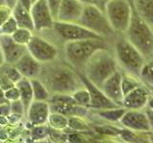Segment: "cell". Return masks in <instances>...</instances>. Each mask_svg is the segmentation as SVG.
Masks as SVG:
<instances>
[{
    "label": "cell",
    "mask_w": 153,
    "mask_h": 143,
    "mask_svg": "<svg viewBox=\"0 0 153 143\" xmlns=\"http://www.w3.org/2000/svg\"><path fill=\"white\" fill-rule=\"evenodd\" d=\"M107 1H108V0H93V2L95 3V5H97V6L99 8L102 9V11H103V9H104V5H105V3H106Z\"/></svg>",
    "instance_id": "obj_42"
},
{
    "label": "cell",
    "mask_w": 153,
    "mask_h": 143,
    "mask_svg": "<svg viewBox=\"0 0 153 143\" xmlns=\"http://www.w3.org/2000/svg\"><path fill=\"white\" fill-rule=\"evenodd\" d=\"M24 7H26L27 9H30L31 8V5H32V0H19Z\"/></svg>",
    "instance_id": "obj_43"
},
{
    "label": "cell",
    "mask_w": 153,
    "mask_h": 143,
    "mask_svg": "<svg viewBox=\"0 0 153 143\" xmlns=\"http://www.w3.org/2000/svg\"><path fill=\"white\" fill-rule=\"evenodd\" d=\"M0 72L3 73L5 75H7L13 83L18 82V81L22 78L21 74L19 73L18 70L16 68V66H14V65L4 63V64H2L1 66H0Z\"/></svg>",
    "instance_id": "obj_31"
},
{
    "label": "cell",
    "mask_w": 153,
    "mask_h": 143,
    "mask_svg": "<svg viewBox=\"0 0 153 143\" xmlns=\"http://www.w3.org/2000/svg\"><path fill=\"white\" fill-rule=\"evenodd\" d=\"M79 76L82 82V85L87 89L90 94V107L89 109L92 110H102V109H108V108H115L119 107V105L114 103L112 100H110L104 93L102 91V89L97 87L92 82L86 78V76L81 73L80 71H78Z\"/></svg>",
    "instance_id": "obj_13"
},
{
    "label": "cell",
    "mask_w": 153,
    "mask_h": 143,
    "mask_svg": "<svg viewBox=\"0 0 153 143\" xmlns=\"http://www.w3.org/2000/svg\"><path fill=\"white\" fill-rule=\"evenodd\" d=\"M72 97H73L75 102L79 105V106L81 107H85V108H88L90 107V94L89 92L87 91L84 86L81 87L78 90H76L74 93H72Z\"/></svg>",
    "instance_id": "obj_28"
},
{
    "label": "cell",
    "mask_w": 153,
    "mask_h": 143,
    "mask_svg": "<svg viewBox=\"0 0 153 143\" xmlns=\"http://www.w3.org/2000/svg\"><path fill=\"white\" fill-rule=\"evenodd\" d=\"M14 85H16V83H13L7 75H5L3 73L0 72V88H1L3 91H6Z\"/></svg>",
    "instance_id": "obj_37"
},
{
    "label": "cell",
    "mask_w": 153,
    "mask_h": 143,
    "mask_svg": "<svg viewBox=\"0 0 153 143\" xmlns=\"http://www.w3.org/2000/svg\"><path fill=\"white\" fill-rule=\"evenodd\" d=\"M17 28H18V25L12 14V15L0 26V35H12L13 33L16 31Z\"/></svg>",
    "instance_id": "obj_33"
},
{
    "label": "cell",
    "mask_w": 153,
    "mask_h": 143,
    "mask_svg": "<svg viewBox=\"0 0 153 143\" xmlns=\"http://www.w3.org/2000/svg\"><path fill=\"white\" fill-rule=\"evenodd\" d=\"M16 68L21 74L22 77H26L29 79L38 77L40 74L42 64L38 62L28 51L24 54L16 64Z\"/></svg>",
    "instance_id": "obj_19"
},
{
    "label": "cell",
    "mask_w": 153,
    "mask_h": 143,
    "mask_svg": "<svg viewBox=\"0 0 153 143\" xmlns=\"http://www.w3.org/2000/svg\"><path fill=\"white\" fill-rule=\"evenodd\" d=\"M26 47L28 52L41 64L54 61L59 56L56 47L38 35H33Z\"/></svg>",
    "instance_id": "obj_10"
},
{
    "label": "cell",
    "mask_w": 153,
    "mask_h": 143,
    "mask_svg": "<svg viewBox=\"0 0 153 143\" xmlns=\"http://www.w3.org/2000/svg\"><path fill=\"white\" fill-rule=\"evenodd\" d=\"M143 84L142 80L136 75L131 74H122V91L123 95L129 93L138 86Z\"/></svg>",
    "instance_id": "obj_26"
},
{
    "label": "cell",
    "mask_w": 153,
    "mask_h": 143,
    "mask_svg": "<svg viewBox=\"0 0 153 143\" xmlns=\"http://www.w3.org/2000/svg\"><path fill=\"white\" fill-rule=\"evenodd\" d=\"M1 4H5L4 3V0H0V5H1Z\"/></svg>",
    "instance_id": "obj_49"
},
{
    "label": "cell",
    "mask_w": 153,
    "mask_h": 143,
    "mask_svg": "<svg viewBox=\"0 0 153 143\" xmlns=\"http://www.w3.org/2000/svg\"><path fill=\"white\" fill-rule=\"evenodd\" d=\"M50 133V127L46 126V124L43 125H36L33 126L31 130V136L33 140H39L44 139L47 136H49Z\"/></svg>",
    "instance_id": "obj_32"
},
{
    "label": "cell",
    "mask_w": 153,
    "mask_h": 143,
    "mask_svg": "<svg viewBox=\"0 0 153 143\" xmlns=\"http://www.w3.org/2000/svg\"><path fill=\"white\" fill-rule=\"evenodd\" d=\"M152 29H153V26H152Z\"/></svg>",
    "instance_id": "obj_50"
},
{
    "label": "cell",
    "mask_w": 153,
    "mask_h": 143,
    "mask_svg": "<svg viewBox=\"0 0 153 143\" xmlns=\"http://www.w3.org/2000/svg\"><path fill=\"white\" fill-rule=\"evenodd\" d=\"M16 87L19 90V94H20V100L22 101L25 111L27 112L28 107L33 100V89L31 80L26 77H22L18 82L16 83Z\"/></svg>",
    "instance_id": "obj_22"
},
{
    "label": "cell",
    "mask_w": 153,
    "mask_h": 143,
    "mask_svg": "<svg viewBox=\"0 0 153 143\" xmlns=\"http://www.w3.org/2000/svg\"><path fill=\"white\" fill-rule=\"evenodd\" d=\"M104 13L114 32H124L129 25L132 5L129 0H108L104 5Z\"/></svg>",
    "instance_id": "obj_7"
},
{
    "label": "cell",
    "mask_w": 153,
    "mask_h": 143,
    "mask_svg": "<svg viewBox=\"0 0 153 143\" xmlns=\"http://www.w3.org/2000/svg\"><path fill=\"white\" fill-rule=\"evenodd\" d=\"M149 87V89H150V91H151V93L153 94V86H148Z\"/></svg>",
    "instance_id": "obj_48"
},
{
    "label": "cell",
    "mask_w": 153,
    "mask_h": 143,
    "mask_svg": "<svg viewBox=\"0 0 153 143\" xmlns=\"http://www.w3.org/2000/svg\"><path fill=\"white\" fill-rule=\"evenodd\" d=\"M55 61L42 64L40 74L38 75V78L46 86L51 94H71L76 90L83 87L78 70L61 62L56 63Z\"/></svg>",
    "instance_id": "obj_1"
},
{
    "label": "cell",
    "mask_w": 153,
    "mask_h": 143,
    "mask_svg": "<svg viewBox=\"0 0 153 143\" xmlns=\"http://www.w3.org/2000/svg\"><path fill=\"white\" fill-rule=\"evenodd\" d=\"M139 78L143 84L147 86H153V58H147L143 65Z\"/></svg>",
    "instance_id": "obj_27"
},
{
    "label": "cell",
    "mask_w": 153,
    "mask_h": 143,
    "mask_svg": "<svg viewBox=\"0 0 153 143\" xmlns=\"http://www.w3.org/2000/svg\"><path fill=\"white\" fill-rule=\"evenodd\" d=\"M12 14L14 17V19H16L18 27L29 29V30H31L33 32L35 31L30 9H27L26 7H24L23 5L18 1V3L13 9Z\"/></svg>",
    "instance_id": "obj_20"
},
{
    "label": "cell",
    "mask_w": 153,
    "mask_h": 143,
    "mask_svg": "<svg viewBox=\"0 0 153 143\" xmlns=\"http://www.w3.org/2000/svg\"><path fill=\"white\" fill-rule=\"evenodd\" d=\"M4 95H5V98H6L7 101L9 102L16 101V100L20 99V94H19V90L16 87V85H14L10 89L4 91Z\"/></svg>",
    "instance_id": "obj_34"
},
{
    "label": "cell",
    "mask_w": 153,
    "mask_h": 143,
    "mask_svg": "<svg viewBox=\"0 0 153 143\" xmlns=\"http://www.w3.org/2000/svg\"><path fill=\"white\" fill-rule=\"evenodd\" d=\"M107 49L104 38L68 41L65 43V55L67 60L76 70L82 71L86 62L96 52Z\"/></svg>",
    "instance_id": "obj_4"
},
{
    "label": "cell",
    "mask_w": 153,
    "mask_h": 143,
    "mask_svg": "<svg viewBox=\"0 0 153 143\" xmlns=\"http://www.w3.org/2000/svg\"><path fill=\"white\" fill-rule=\"evenodd\" d=\"M67 140L70 142H84L85 137L81 135L80 132L74 131L73 133H70V135L67 136Z\"/></svg>",
    "instance_id": "obj_39"
},
{
    "label": "cell",
    "mask_w": 153,
    "mask_h": 143,
    "mask_svg": "<svg viewBox=\"0 0 153 143\" xmlns=\"http://www.w3.org/2000/svg\"><path fill=\"white\" fill-rule=\"evenodd\" d=\"M118 65L116 57L107 49H102L90 57L81 73L90 82L100 88L104 81L119 70Z\"/></svg>",
    "instance_id": "obj_2"
},
{
    "label": "cell",
    "mask_w": 153,
    "mask_h": 143,
    "mask_svg": "<svg viewBox=\"0 0 153 143\" xmlns=\"http://www.w3.org/2000/svg\"><path fill=\"white\" fill-rule=\"evenodd\" d=\"M137 13L148 25L153 26V0H131Z\"/></svg>",
    "instance_id": "obj_21"
},
{
    "label": "cell",
    "mask_w": 153,
    "mask_h": 143,
    "mask_svg": "<svg viewBox=\"0 0 153 143\" xmlns=\"http://www.w3.org/2000/svg\"><path fill=\"white\" fill-rule=\"evenodd\" d=\"M48 6H49L50 10H51V13L54 16L55 20L56 18V14L57 12H59V5L61 3V0H46Z\"/></svg>",
    "instance_id": "obj_38"
},
{
    "label": "cell",
    "mask_w": 153,
    "mask_h": 143,
    "mask_svg": "<svg viewBox=\"0 0 153 143\" xmlns=\"http://www.w3.org/2000/svg\"><path fill=\"white\" fill-rule=\"evenodd\" d=\"M100 89L110 100L122 106L123 94L122 91V73L119 70L104 81Z\"/></svg>",
    "instance_id": "obj_18"
},
{
    "label": "cell",
    "mask_w": 153,
    "mask_h": 143,
    "mask_svg": "<svg viewBox=\"0 0 153 143\" xmlns=\"http://www.w3.org/2000/svg\"><path fill=\"white\" fill-rule=\"evenodd\" d=\"M132 5V4H131ZM126 39L146 57L153 55V29L139 15L132 6V14L129 25L124 32Z\"/></svg>",
    "instance_id": "obj_3"
},
{
    "label": "cell",
    "mask_w": 153,
    "mask_h": 143,
    "mask_svg": "<svg viewBox=\"0 0 153 143\" xmlns=\"http://www.w3.org/2000/svg\"><path fill=\"white\" fill-rule=\"evenodd\" d=\"M5 102H9L7 101V99L5 98V95H4V91L0 88V104L5 103Z\"/></svg>",
    "instance_id": "obj_45"
},
{
    "label": "cell",
    "mask_w": 153,
    "mask_h": 143,
    "mask_svg": "<svg viewBox=\"0 0 153 143\" xmlns=\"http://www.w3.org/2000/svg\"><path fill=\"white\" fill-rule=\"evenodd\" d=\"M123 127L129 129L135 133H149L152 132L151 124L146 112L141 110L127 109L120 120Z\"/></svg>",
    "instance_id": "obj_11"
},
{
    "label": "cell",
    "mask_w": 153,
    "mask_h": 143,
    "mask_svg": "<svg viewBox=\"0 0 153 143\" xmlns=\"http://www.w3.org/2000/svg\"><path fill=\"white\" fill-rule=\"evenodd\" d=\"M31 84H32V89H33V100H40V101H48L50 98V92L46 88V86L43 84L42 81L38 78H32Z\"/></svg>",
    "instance_id": "obj_24"
},
{
    "label": "cell",
    "mask_w": 153,
    "mask_h": 143,
    "mask_svg": "<svg viewBox=\"0 0 153 143\" xmlns=\"http://www.w3.org/2000/svg\"><path fill=\"white\" fill-rule=\"evenodd\" d=\"M0 47L4 55L5 63L14 65L28 51L27 47L16 42L11 35H0Z\"/></svg>",
    "instance_id": "obj_15"
},
{
    "label": "cell",
    "mask_w": 153,
    "mask_h": 143,
    "mask_svg": "<svg viewBox=\"0 0 153 143\" xmlns=\"http://www.w3.org/2000/svg\"><path fill=\"white\" fill-rule=\"evenodd\" d=\"M47 124L52 129L63 131L68 128V116L59 113L51 112L48 116Z\"/></svg>",
    "instance_id": "obj_25"
},
{
    "label": "cell",
    "mask_w": 153,
    "mask_h": 143,
    "mask_svg": "<svg viewBox=\"0 0 153 143\" xmlns=\"http://www.w3.org/2000/svg\"><path fill=\"white\" fill-rule=\"evenodd\" d=\"M51 113L50 105L48 101H40V100H33L30 106L28 107L25 116L28 118L29 124L32 127L36 125H43L47 124L48 116Z\"/></svg>",
    "instance_id": "obj_16"
},
{
    "label": "cell",
    "mask_w": 153,
    "mask_h": 143,
    "mask_svg": "<svg viewBox=\"0 0 153 143\" xmlns=\"http://www.w3.org/2000/svg\"><path fill=\"white\" fill-rule=\"evenodd\" d=\"M12 13L13 10L11 8H9L7 5L5 4L0 5V26L12 15Z\"/></svg>",
    "instance_id": "obj_36"
},
{
    "label": "cell",
    "mask_w": 153,
    "mask_h": 143,
    "mask_svg": "<svg viewBox=\"0 0 153 143\" xmlns=\"http://www.w3.org/2000/svg\"><path fill=\"white\" fill-rule=\"evenodd\" d=\"M5 63V60H4V55H3V52H2V50H1V47H0V66L2 64Z\"/></svg>",
    "instance_id": "obj_46"
},
{
    "label": "cell",
    "mask_w": 153,
    "mask_h": 143,
    "mask_svg": "<svg viewBox=\"0 0 153 143\" xmlns=\"http://www.w3.org/2000/svg\"><path fill=\"white\" fill-rule=\"evenodd\" d=\"M48 102L51 112L59 113L67 116H85L88 113V108L79 106L70 94H51Z\"/></svg>",
    "instance_id": "obj_9"
},
{
    "label": "cell",
    "mask_w": 153,
    "mask_h": 143,
    "mask_svg": "<svg viewBox=\"0 0 153 143\" xmlns=\"http://www.w3.org/2000/svg\"><path fill=\"white\" fill-rule=\"evenodd\" d=\"M19 0H4L5 5H7L9 8H11L12 10L14 8V6L18 3Z\"/></svg>",
    "instance_id": "obj_41"
},
{
    "label": "cell",
    "mask_w": 153,
    "mask_h": 143,
    "mask_svg": "<svg viewBox=\"0 0 153 143\" xmlns=\"http://www.w3.org/2000/svg\"><path fill=\"white\" fill-rule=\"evenodd\" d=\"M84 5L79 0H61L56 21L61 22H78L83 11Z\"/></svg>",
    "instance_id": "obj_17"
},
{
    "label": "cell",
    "mask_w": 153,
    "mask_h": 143,
    "mask_svg": "<svg viewBox=\"0 0 153 143\" xmlns=\"http://www.w3.org/2000/svg\"><path fill=\"white\" fill-rule=\"evenodd\" d=\"M76 23L102 37L115 33L104 12L95 4L84 5L83 11Z\"/></svg>",
    "instance_id": "obj_6"
},
{
    "label": "cell",
    "mask_w": 153,
    "mask_h": 143,
    "mask_svg": "<svg viewBox=\"0 0 153 143\" xmlns=\"http://www.w3.org/2000/svg\"><path fill=\"white\" fill-rule=\"evenodd\" d=\"M151 94L149 87L146 84H142L123 95L122 106L126 109L142 110L146 107L148 98Z\"/></svg>",
    "instance_id": "obj_14"
},
{
    "label": "cell",
    "mask_w": 153,
    "mask_h": 143,
    "mask_svg": "<svg viewBox=\"0 0 153 143\" xmlns=\"http://www.w3.org/2000/svg\"><path fill=\"white\" fill-rule=\"evenodd\" d=\"M115 57L128 74L139 77L143 65L146 58L134 47L126 38L119 39L115 44Z\"/></svg>",
    "instance_id": "obj_5"
},
{
    "label": "cell",
    "mask_w": 153,
    "mask_h": 143,
    "mask_svg": "<svg viewBox=\"0 0 153 143\" xmlns=\"http://www.w3.org/2000/svg\"><path fill=\"white\" fill-rule=\"evenodd\" d=\"M33 35V31L29 30V29L18 27L16 29V31L14 32L11 36L13 37V39L16 42L19 43V44H21V45L27 46L28 42L31 40Z\"/></svg>",
    "instance_id": "obj_30"
},
{
    "label": "cell",
    "mask_w": 153,
    "mask_h": 143,
    "mask_svg": "<svg viewBox=\"0 0 153 143\" xmlns=\"http://www.w3.org/2000/svg\"><path fill=\"white\" fill-rule=\"evenodd\" d=\"M79 2H81L83 5H87V4H95L93 2V0H79Z\"/></svg>",
    "instance_id": "obj_47"
},
{
    "label": "cell",
    "mask_w": 153,
    "mask_h": 143,
    "mask_svg": "<svg viewBox=\"0 0 153 143\" xmlns=\"http://www.w3.org/2000/svg\"><path fill=\"white\" fill-rule=\"evenodd\" d=\"M11 114V106L10 102H5L0 104V118L8 117Z\"/></svg>",
    "instance_id": "obj_40"
},
{
    "label": "cell",
    "mask_w": 153,
    "mask_h": 143,
    "mask_svg": "<svg viewBox=\"0 0 153 143\" xmlns=\"http://www.w3.org/2000/svg\"><path fill=\"white\" fill-rule=\"evenodd\" d=\"M53 29L65 42L83 40V39H100L104 38L76 22H61L55 21Z\"/></svg>",
    "instance_id": "obj_8"
},
{
    "label": "cell",
    "mask_w": 153,
    "mask_h": 143,
    "mask_svg": "<svg viewBox=\"0 0 153 143\" xmlns=\"http://www.w3.org/2000/svg\"><path fill=\"white\" fill-rule=\"evenodd\" d=\"M31 15L33 22L35 31H43L53 29L55 18L46 0H36L31 5Z\"/></svg>",
    "instance_id": "obj_12"
},
{
    "label": "cell",
    "mask_w": 153,
    "mask_h": 143,
    "mask_svg": "<svg viewBox=\"0 0 153 143\" xmlns=\"http://www.w3.org/2000/svg\"><path fill=\"white\" fill-rule=\"evenodd\" d=\"M146 107L148 109H150L153 111V94H151V95L148 98V101H147V104H146Z\"/></svg>",
    "instance_id": "obj_44"
},
{
    "label": "cell",
    "mask_w": 153,
    "mask_h": 143,
    "mask_svg": "<svg viewBox=\"0 0 153 143\" xmlns=\"http://www.w3.org/2000/svg\"><path fill=\"white\" fill-rule=\"evenodd\" d=\"M10 106H11V114H18V116H21L26 114L25 108H24V105L20 99L10 102Z\"/></svg>",
    "instance_id": "obj_35"
},
{
    "label": "cell",
    "mask_w": 153,
    "mask_h": 143,
    "mask_svg": "<svg viewBox=\"0 0 153 143\" xmlns=\"http://www.w3.org/2000/svg\"><path fill=\"white\" fill-rule=\"evenodd\" d=\"M127 109L123 106L115 107V108H108V109H102V110H95V114L99 116L100 118L104 119L108 122H120L121 118L123 117V114L126 113Z\"/></svg>",
    "instance_id": "obj_23"
},
{
    "label": "cell",
    "mask_w": 153,
    "mask_h": 143,
    "mask_svg": "<svg viewBox=\"0 0 153 143\" xmlns=\"http://www.w3.org/2000/svg\"><path fill=\"white\" fill-rule=\"evenodd\" d=\"M68 128L76 132H88L90 127L88 123L84 120L83 116H68Z\"/></svg>",
    "instance_id": "obj_29"
}]
</instances>
